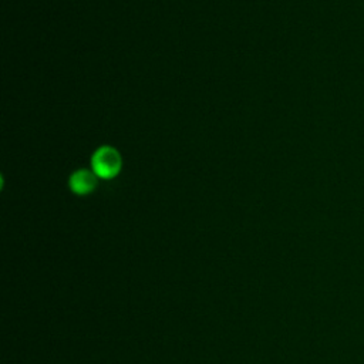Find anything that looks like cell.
Masks as SVG:
<instances>
[{"instance_id":"1","label":"cell","mask_w":364,"mask_h":364,"mask_svg":"<svg viewBox=\"0 0 364 364\" xmlns=\"http://www.w3.org/2000/svg\"><path fill=\"white\" fill-rule=\"evenodd\" d=\"M122 168V158L118 149L109 145L100 146L91 158V169L101 179L115 178Z\"/></svg>"},{"instance_id":"2","label":"cell","mask_w":364,"mask_h":364,"mask_svg":"<svg viewBox=\"0 0 364 364\" xmlns=\"http://www.w3.org/2000/svg\"><path fill=\"white\" fill-rule=\"evenodd\" d=\"M98 182V176L92 169H77L71 173L68 179L70 189L77 195H88L91 193Z\"/></svg>"}]
</instances>
